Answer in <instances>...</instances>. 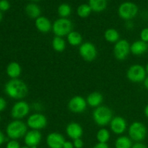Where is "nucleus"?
Returning a JSON list of instances; mask_svg holds the SVG:
<instances>
[{
  "label": "nucleus",
  "mask_w": 148,
  "mask_h": 148,
  "mask_svg": "<svg viewBox=\"0 0 148 148\" xmlns=\"http://www.w3.org/2000/svg\"><path fill=\"white\" fill-rule=\"evenodd\" d=\"M4 91L10 98L16 100H21L28 93V88L21 79H12L6 83Z\"/></svg>",
  "instance_id": "obj_1"
},
{
  "label": "nucleus",
  "mask_w": 148,
  "mask_h": 148,
  "mask_svg": "<svg viewBox=\"0 0 148 148\" xmlns=\"http://www.w3.org/2000/svg\"><path fill=\"white\" fill-rule=\"evenodd\" d=\"M92 119L97 125L104 127L110 124L113 119V112L108 106H101L98 108H95L93 111Z\"/></svg>",
  "instance_id": "obj_2"
},
{
  "label": "nucleus",
  "mask_w": 148,
  "mask_h": 148,
  "mask_svg": "<svg viewBox=\"0 0 148 148\" xmlns=\"http://www.w3.org/2000/svg\"><path fill=\"white\" fill-rule=\"evenodd\" d=\"M6 132L10 139L16 140L25 137L27 132V126L20 120H14L7 125Z\"/></svg>",
  "instance_id": "obj_3"
},
{
  "label": "nucleus",
  "mask_w": 148,
  "mask_h": 148,
  "mask_svg": "<svg viewBox=\"0 0 148 148\" xmlns=\"http://www.w3.org/2000/svg\"><path fill=\"white\" fill-rule=\"evenodd\" d=\"M73 24L72 21L68 18L57 19L52 24V31L54 33L55 36L62 37L67 36L70 32L72 31Z\"/></svg>",
  "instance_id": "obj_4"
},
{
  "label": "nucleus",
  "mask_w": 148,
  "mask_h": 148,
  "mask_svg": "<svg viewBox=\"0 0 148 148\" xmlns=\"http://www.w3.org/2000/svg\"><path fill=\"white\" fill-rule=\"evenodd\" d=\"M128 133L129 137L132 141L140 143L145 139L147 134V130L143 123L134 121L129 127Z\"/></svg>",
  "instance_id": "obj_5"
},
{
  "label": "nucleus",
  "mask_w": 148,
  "mask_h": 148,
  "mask_svg": "<svg viewBox=\"0 0 148 148\" xmlns=\"http://www.w3.org/2000/svg\"><path fill=\"white\" fill-rule=\"evenodd\" d=\"M147 77L145 67L140 64H133L129 67L127 72V77L134 83L143 82Z\"/></svg>",
  "instance_id": "obj_6"
},
{
  "label": "nucleus",
  "mask_w": 148,
  "mask_h": 148,
  "mask_svg": "<svg viewBox=\"0 0 148 148\" xmlns=\"http://www.w3.org/2000/svg\"><path fill=\"white\" fill-rule=\"evenodd\" d=\"M139 9L137 4L130 1H126L120 4L118 9L119 16L124 20H131L137 16Z\"/></svg>",
  "instance_id": "obj_7"
},
{
  "label": "nucleus",
  "mask_w": 148,
  "mask_h": 148,
  "mask_svg": "<svg viewBox=\"0 0 148 148\" xmlns=\"http://www.w3.org/2000/svg\"><path fill=\"white\" fill-rule=\"evenodd\" d=\"M130 46L131 44L126 39H120L118 42L114 43L113 51L116 59L119 61L125 60L131 53Z\"/></svg>",
  "instance_id": "obj_8"
},
{
  "label": "nucleus",
  "mask_w": 148,
  "mask_h": 148,
  "mask_svg": "<svg viewBox=\"0 0 148 148\" xmlns=\"http://www.w3.org/2000/svg\"><path fill=\"white\" fill-rule=\"evenodd\" d=\"M79 53L86 62H92L98 56V50L95 45L91 42L82 43L79 47Z\"/></svg>",
  "instance_id": "obj_9"
},
{
  "label": "nucleus",
  "mask_w": 148,
  "mask_h": 148,
  "mask_svg": "<svg viewBox=\"0 0 148 148\" xmlns=\"http://www.w3.org/2000/svg\"><path fill=\"white\" fill-rule=\"evenodd\" d=\"M47 118L43 114L40 113H36L27 118V127L33 130H40L46 128L47 126Z\"/></svg>",
  "instance_id": "obj_10"
},
{
  "label": "nucleus",
  "mask_w": 148,
  "mask_h": 148,
  "mask_svg": "<svg viewBox=\"0 0 148 148\" xmlns=\"http://www.w3.org/2000/svg\"><path fill=\"white\" fill-rule=\"evenodd\" d=\"M30 106L26 101H20L14 103L11 110V116L16 120H20L28 115Z\"/></svg>",
  "instance_id": "obj_11"
},
{
  "label": "nucleus",
  "mask_w": 148,
  "mask_h": 148,
  "mask_svg": "<svg viewBox=\"0 0 148 148\" xmlns=\"http://www.w3.org/2000/svg\"><path fill=\"white\" fill-rule=\"evenodd\" d=\"M86 99L80 95H75L72 97L68 102V108L69 111L75 114H81L86 110Z\"/></svg>",
  "instance_id": "obj_12"
},
{
  "label": "nucleus",
  "mask_w": 148,
  "mask_h": 148,
  "mask_svg": "<svg viewBox=\"0 0 148 148\" xmlns=\"http://www.w3.org/2000/svg\"><path fill=\"white\" fill-rule=\"evenodd\" d=\"M109 125L111 131L118 135L124 134L127 129V121L121 116L113 117Z\"/></svg>",
  "instance_id": "obj_13"
},
{
  "label": "nucleus",
  "mask_w": 148,
  "mask_h": 148,
  "mask_svg": "<svg viewBox=\"0 0 148 148\" xmlns=\"http://www.w3.org/2000/svg\"><path fill=\"white\" fill-rule=\"evenodd\" d=\"M65 141L64 136L59 132H51L46 137V144L49 148H63Z\"/></svg>",
  "instance_id": "obj_14"
},
{
  "label": "nucleus",
  "mask_w": 148,
  "mask_h": 148,
  "mask_svg": "<svg viewBox=\"0 0 148 148\" xmlns=\"http://www.w3.org/2000/svg\"><path fill=\"white\" fill-rule=\"evenodd\" d=\"M42 140V134L38 130H31L27 131L24 137V142L26 146L30 147L33 146H38Z\"/></svg>",
  "instance_id": "obj_15"
},
{
  "label": "nucleus",
  "mask_w": 148,
  "mask_h": 148,
  "mask_svg": "<svg viewBox=\"0 0 148 148\" xmlns=\"http://www.w3.org/2000/svg\"><path fill=\"white\" fill-rule=\"evenodd\" d=\"M66 133L72 140L81 138L83 134V129L82 126L77 122H71L66 127Z\"/></svg>",
  "instance_id": "obj_16"
},
{
  "label": "nucleus",
  "mask_w": 148,
  "mask_h": 148,
  "mask_svg": "<svg viewBox=\"0 0 148 148\" xmlns=\"http://www.w3.org/2000/svg\"><path fill=\"white\" fill-rule=\"evenodd\" d=\"M35 25L37 30L42 33H47L52 30V24L46 17L40 16L35 21Z\"/></svg>",
  "instance_id": "obj_17"
},
{
  "label": "nucleus",
  "mask_w": 148,
  "mask_h": 148,
  "mask_svg": "<svg viewBox=\"0 0 148 148\" xmlns=\"http://www.w3.org/2000/svg\"><path fill=\"white\" fill-rule=\"evenodd\" d=\"M148 51V44L141 40L133 42L130 46V51L134 56H141Z\"/></svg>",
  "instance_id": "obj_18"
},
{
  "label": "nucleus",
  "mask_w": 148,
  "mask_h": 148,
  "mask_svg": "<svg viewBox=\"0 0 148 148\" xmlns=\"http://www.w3.org/2000/svg\"><path fill=\"white\" fill-rule=\"evenodd\" d=\"M87 103L92 108H98L101 106L103 101V96L99 92H92L90 93L86 98Z\"/></svg>",
  "instance_id": "obj_19"
},
{
  "label": "nucleus",
  "mask_w": 148,
  "mask_h": 148,
  "mask_svg": "<svg viewBox=\"0 0 148 148\" xmlns=\"http://www.w3.org/2000/svg\"><path fill=\"white\" fill-rule=\"evenodd\" d=\"M22 72L21 66L17 62H10L7 67V74L12 79H17Z\"/></svg>",
  "instance_id": "obj_20"
},
{
  "label": "nucleus",
  "mask_w": 148,
  "mask_h": 148,
  "mask_svg": "<svg viewBox=\"0 0 148 148\" xmlns=\"http://www.w3.org/2000/svg\"><path fill=\"white\" fill-rule=\"evenodd\" d=\"M25 12L30 18L36 20L40 16L41 10L38 5L34 3H30L25 7Z\"/></svg>",
  "instance_id": "obj_21"
},
{
  "label": "nucleus",
  "mask_w": 148,
  "mask_h": 148,
  "mask_svg": "<svg viewBox=\"0 0 148 148\" xmlns=\"http://www.w3.org/2000/svg\"><path fill=\"white\" fill-rule=\"evenodd\" d=\"M66 38H67L69 44H70L72 46H80L82 43V40H83L82 35L79 32L74 31V30H72L67 35Z\"/></svg>",
  "instance_id": "obj_22"
},
{
  "label": "nucleus",
  "mask_w": 148,
  "mask_h": 148,
  "mask_svg": "<svg viewBox=\"0 0 148 148\" xmlns=\"http://www.w3.org/2000/svg\"><path fill=\"white\" fill-rule=\"evenodd\" d=\"M104 38L107 42L116 43L120 40V34L114 28H108L104 33Z\"/></svg>",
  "instance_id": "obj_23"
},
{
  "label": "nucleus",
  "mask_w": 148,
  "mask_h": 148,
  "mask_svg": "<svg viewBox=\"0 0 148 148\" xmlns=\"http://www.w3.org/2000/svg\"><path fill=\"white\" fill-rule=\"evenodd\" d=\"M51 46L53 50L58 53H62L66 49V42L62 37L55 36L51 42Z\"/></svg>",
  "instance_id": "obj_24"
},
{
  "label": "nucleus",
  "mask_w": 148,
  "mask_h": 148,
  "mask_svg": "<svg viewBox=\"0 0 148 148\" xmlns=\"http://www.w3.org/2000/svg\"><path fill=\"white\" fill-rule=\"evenodd\" d=\"M88 4L92 9V11L95 12H101L106 8L107 0H89Z\"/></svg>",
  "instance_id": "obj_25"
},
{
  "label": "nucleus",
  "mask_w": 148,
  "mask_h": 148,
  "mask_svg": "<svg viewBox=\"0 0 148 148\" xmlns=\"http://www.w3.org/2000/svg\"><path fill=\"white\" fill-rule=\"evenodd\" d=\"M132 140L127 136L119 137L114 144L115 148H132Z\"/></svg>",
  "instance_id": "obj_26"
},
{
  "label": "nucleus",
  "mask_w": 148,
  "mask_h": 148,
  "mask_svg": "<svg viewBox=\"0 0 148 148\" xmlns=\"http://www.w3.org/2000/svg\"><path fill=\"white\" fill-rule=\"evenodd\" d=\"M110 132L107 129L101 128L98 131L96 134V138L98 143H107L110 140Z\"/></svg>",
  "instance_id": "obj_27"
},
{
  "label": "nucleus",
  "mask_w": 148,
  "mask_h": 148,
  "mask_svg": "<svg viewBox=\"0 0 148 148\" xmlns=\"http://www.w3.org/2000/svg\"><path fill=\"white\" fill-rule=\"evenodd\" d=\"M92 12V9L88 4H82L77 10V15L81 18H86Z\"/></svg>",
  "instance_id": "obj_28"
},
{
  "label": "nucleus",
  "mask_w": 148,
  "mask_h": 148,
  "mask_svg": "<svg viewBox=\"0 0 148 148\" xmlns=\"http://www.w3.org/2000/svg\"><path fill=\"white\" fill-rule=\"evenodd\" d=\"M57 12L62 18H67L72 13V8L68 4H62L58 7Z\"/></svg>",
  "instance_id": "obj_29"
},
{
  "label": "nucleus",
  "mask_w": 148,
  "mask_h": 148,
  "mask_svg": "<svg viewBox=\"0 0 148 148\" xmlns=\"http://www.w3.org/2000/svg\"><path fill=\"white\" fill-rule=\"evenodd\" d=\"M140 40L148 43V27L143 28L140 32Z\"/></svg>",
  "instance_id": "obj_30"
},
{
  "label": "nucleus",
  "mask_w": 148,
  "mask_h": 148,
  "mask_svg": "<svg viewBox=\"0 0 148 148\" xmlns=\"http://www.w3.org/2000/svg\"><path fill=\"white\" fill-rule=\"evenodd\" d=\"M10 7V4L7 0H0V11H7Z\"/></svg>",
  "instance_id": "obj_31"
},
{
  "label": "nucleus",
  "mask_w": 148,
  "mask_h": 148,
  "mask_svg": "<svg viewBox=\"0 0 148 148\" xmlns=\"http://www.w3.org/2000/svg\"><path fill=\"white\" fill-rule=\"evenodd\" d=\"M6 148H20V143H19L17 140H12L11 141L8 142Z\"/></svg>",
  "instance_id": "obj_32"
},
{
  "label": "nucleus",
  "mask_w": 148,
  "mask_h": 148,
  "mask_svg": "<svg viewBox=\"0 0 148 148\" xmlns=\"http://www.w3.org/2000/svg\"><path fill=\"white\" fill-rule=\"evenodd\" d=\"M73 145L75 148H82L84 146V143L82 139L78 138L73 140Z\"/></svg>",
  "instance_id": "obj_33"
},
{
  "label": "nucleus",
  "mask_w": 148,
  "mask_h": 148,
  "mask_svg": "<svg viewBox=\"0 0 148 148\" xmlns=\"http://www.w3.org/2000/svg\"><path fill=\"white\" fill-rule=\"evenodd\" d=\"M7 107V102L3 98L0 97V112L4 111Z\"/></svg>",
  "instance_id": "obj_34"
},
{
  "label": "nucleus",
  "mask_w": 148,
  "mask_h": 148,
  "mask_svg": "<svg viewBox=\"0 0 148 148\" xmlns=\"http://www.w3.org/2000/svg\"><path fill=\"white\" fill-rule=\"evenodd\" d=\"M132 148H148L147 145H145V144H143L142 142L140 143H135L134 144H133L132 147Z\"/></svg>",
  "instance_id": "obj_35"
},
{
  "label": "nucleus",
  "mask_w": 148,
  "mask_h": 148,
  "mask_svg": "<svg viewBox=\"0 0 148 148\" xmlns=\"http://www.w3.org/2000/svg\"><path fill=\"white\" fill-rule=\"evenodd\" d=\"M92 148H109L108 144L107 143H98L96 145H94V147Z\"/></svg>",
  "instance_id": "obj_36"
},
{
  "label": "nucleus",
  "mask_w": 148,
  "mask_h": 148,
  "mask_svg": "<svg viewBox=\"0 0 148 148\" xmlns=\"http://www.w3.org/2000/svg\"><path fill=\"white\" fill-rule=\"evenodd\" d=\"M63 148H75V147H74L73 143L70 141H65L64 143Z\"/></svg>",
  "instance_id": "obj_37"
},
{
  "label": "nucleus",
  "mask_w": 148,
  "mask_h": 148,
  "mask_svg": "<svg viewBox=\"0 0 148 148\" xmlns=\"http://www.w3.org/2000/svg\"><path fill=\"white\" fill-rule=\"evenodd\" d=\"M125 27L128 30H131V29H133V27H134V24H133L132 22H131L130 20H128L125 23Z\"/></svg>",
  "instance_id": "obj_38"
},
{
  "label": "nucleus",
  "mask_w": 148,
  "mask_h": 148,
  "mask_svg": "<svg viewBox=\"0 0 148 148\" xmlns=\"http://www.w3.org/2000/svg\"><path fill=\"white\" fill-rule=\"evenodd\" d=\"M5 141V137H4V134L0 131V145H2L4 143V142Z\"/></svg>",
  "instance_id": "obj_39"
},
{
  "label": "nucleus",
  "mask_w": 148,
  "mask_h": 148,
  "mask_svg": "<svg viewBox=\"0 0 148 148\" xmlns=\"http://www.w3.org/2000/svg\"><path fill=\"white\" fill-rule=\"evenodd\" d=\"M143 84H144L145 88L148 90V76L146 77V78L145 79V80L143 81Z\"/></svg>",
  "instance_id": "obj_40"
},
{
  "label": "nucleus",
  "mask_w": 148,
  "mask_h": 148,
  "mask_svg": "<svg viewBox=\"0 0 148 148\" xmlns=\"http://www.w3.org/2000/svg\"><path fill=\"white\" fill-rule=\"evenodd\" d=\"M144 114H145V116L148 119V104L147 106H146L145 108Z\"/></svg>",
  "instance_id": "obj_41"
},
{
  "label": "nucleus",
  "mask_w": 148,
  "mask_h": 148,
  "mask_svg": "<svg viewBox=\"0 0 148 148\" xmlns=\"http://www.w3.org/2000/svg\"><path fill=\"white\" fill-rule=\"evenodd\" d=\"M1 20H2V13H1V12L0 11V23H1Z\"/></svg>",
  "instance_id": "obj_42"
},
{
  "label": "nucleus",
  "mask_w": 148,
  "mask_h": 148,
  "mask_svg": "<svg viewBox=\"0 0 148 148\" xmlns=\"http://www.w3.org/2000/svg\"><path fill=\"white\" fill-rule=\"evenodd\" d=\"M145 69H146V72H147V74H148V63L147 64V65H146Z\"/></svg>",
  "instance_id": "obj_43"
},
{
  "label": "nucleus",
  "mask_w": 148,
  "mask_h": 148,
  "mask_svg": "<svg viewBox=\"0 0 148 148\" xmlns=\"http://www.w3.org/2000/svg\"><path fill=\"white\" fill-rule=\"evenodd\" d=\"M30 148H38V146H33V147H30Z\"/></svg>",
  "instance_id": "obj_44"
},
{
  "label": "nucleus",
  "mask_w": 148,
  "mask_h": 148,
  "mask_svg": "<svg viewBox=\"0 0 148 148\" xmlns=\"http://www.w3.org/2000/svg\"><path fill=\"white\" fill-rule=\"evenodd\" d=\"M20 148H30V147H27V146H24V147H20Z\"/></svg>",
  "instance_id": "obj_45"
},
{
  "label": "nucleus",
  "mask_w": 148,
  "mask_h": 148,
  "mask_svg": "<svg viewBox=\"0 0 148 148\" xmlns=\"http://www.w3.org/2000/svg\"><path fill=\"white\" fill-rule=\"evenodd\" d=\"M32 1H38V0H32Z\"/></svg>",
  "instance_id": "obj_46"
},
{
  "label": "nucleus",
  "mask_w": 148,
  "mask_h": 148,
  "mask_svg": "<svg viewBox=\"0 0 148 148\" xmlns=\"http://www.w3.org/2000/svg\"><path fill=\"white\" fill-rule=\"evenodd\" d=\"M0 121H1V116H0Z\"/></svg>",
  "instance_id": "obj_47"
}]
</instances>
